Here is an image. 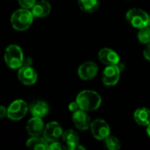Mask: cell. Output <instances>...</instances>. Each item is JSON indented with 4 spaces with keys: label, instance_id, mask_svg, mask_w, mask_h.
Here are the masks:
<instances>
[{
    "label": "cell",
    "instance_id": "cell-1",
    "mask_svg": "<svg viewBox=\"0 0 150 150\" xmlns=\"http://www.w3.org/2000/svg\"><path fill=\"white\" fill-rule=\"evenodd\" d=\"M76 101L81 110L91 112L99 108L102 103V98L97 91L85 90L78 93Z\"/></svg>",
    "mask_w": 150,
    "mask_h": 150
},
{
    "label": "cell",
    "instance_id": "cell-2",
    "mask_svg": "<svg viewBox=\"0 0 150 150\" xmlns=\"http://www.w3.org/2000/svg\"><path fill=\"white\" fill-rule=\"evenodd\" d=\"M33 18L34 17L31 10L21 7L11 14L10 21L13 29L18 32H23L32 25Z\"/></svg>",
    "mask_w": 150,
    "mask_h": 150
},
{
    "label": "cell",
    "instance_id": "cell-3",
    "mask_svg": "<svg viewBox=\"0 0 150 150\" xmlns=\"http://www.w3.org/2000/svg\"><path fill=\"white\" fill-rule=\"evenodd\" d=\"M24 59V53L19 46L16 44H11L5 48L4 60L10 69H18L23 65Z\"/></svg>",
    "mask_w": 150,
    "mask_h": 150
},
{
    "label": "cell",
    "instance_id": "cell-4",
    "mask_svg": "<svg viewBox=\"0 0 150 150\" xmlns=\"http://www.w3.org/2000/svg\"><path fill=\"white\" fill-rule=\"evenodd\" d=\"M127 21L134 28L141 29L149 25V15L143 10L138 8L130 9L126 14Z\"/></svg>",
    "mask_w": 150,
    "mask_h": 150
},
{
    "label": "cell",
    "instance_id": "cell-5",
    "mask_svg": "<svg viewBox=\"0 0 150 150\" xmlns=\"http://www.w3.org/2000/svg\"><path fill=\"white\" fill-rule=\"evenodd\" d=\"M29 106L26 102L23 99H16L12 101L7 107V118L11 120L17 121L25 117Z\"/></svg>",
    "mask_w": 150,
    "mask_h": 150
},
{
    "label": "cell",
    "instance_id": "cell-6",
    "mask_svg": "<svg viewBox=\"0 0 150 150\" xmlns=\"http://www.w3.org/2000/svg\"><path fill=\"white\" fill-rule=\"evenodd\" d=\"M90 128L92 136L99 141L105 140L106 137L110 135L111 133L110 126L108 125V123L101 119H97L94 121H91Z\"/></svg>",
    "mask_w": 150,
    "mask_h": 150
},
{
    "label": "cell",
    "instance_id": "cell-7",
    "mask_svg": "<svg viewBox=\"0 0 150 150\" xmlns=\"http://www.w3.org/2000/svg\"><path fill=\"white\" fill-rule=\"evenodd\" d=\"M121 69L119 64L117 65H109L103 71V83L106 86H113L118 83L120 77Z\"/></svg>",
    "mask_w": 150,
    "mask_h": 150
},
{
    "label": "cell",
    "instance_id": "cell-8",
    "mask_svg": "<svg viewBox=\"0 0 150 150\" xmlns=\"http://www.w3.org/2000/svg\"><path fill=\"white\" fill-rule=\"evenodd\" d=\"M62 134L63 129L62 126L57 121H51L45 126L42 135L48 142H53L62 137Z\"/></svg>",
    "mask_w": 150,
    "mask_h": 150
},
{
    "label": "cell",
    "instance_id": "cell-9",
    "mask_svg": "<svg viewBox=\"0 0 150 150\" xmlns=\"http://www.w3.org/2000/svg\"><path fill=\"white\" fill-rule=\"evenodd\" d=\"M18 79L25 85L34 84L38 80V74L32 66H22L18 69Z\"/></svg>",
    "mask_w": 150,
    "mask_h": 150
},
{
    "label": "cell",
    "instance_id": "cell-10",
    "mask_svg": "<svg viewBox=\"0 0 150 150\" xmlns=\"http://www.w3.org/2000/svg\"><path fill=\"white\" fill-rule=\"evenodd\" d=\"M98 72V67L94 62H85L82 63L78 69H77V74L78 76L83 80V81H88L93 79Z\"/></svg>",
    "mask_w": 150,
    "mask_h": 150
},
{
    "label": "cell",
    "instance_id": "cell-11",
    "mask_svg": "<svg viewBox=\"0 0 150 150\" xmlns=\"http://www.w3.org/2000/svg\"><path fill=\"white\" fill-rule=\"evenodd\" d=\"M72 120L76 127L81 131L88 130L91 127V120L90 116L87 114V112L83 110L79 109L74 112L72 115Z\"/></svg>",
    "mask_w": 150,
    "mask_h": 150
},
{
    "label": "cell",
    "instance_id": "cell-12",
    "mask_svg": "<svg viewBox=\"0 0 150 150\" xmlns=\"http://www.w3.org/2000/svg\"><path fill=\"white\" fill-rule=\"evenodd\" d=\"M99 61L106 66L117 65L120 63V55L113 49L105 47L98 52Z\"/></svg>",
    "mask_w": 150,
    "mask_h": 150
},
{
    "label": "cell",
    "instance_id": "cell-13",
    "mask_svg": "<svg viewBox=\"0 0 150 150\" xmlns=\"http://www.w3.org/2000/svg\"><path fill=\"white\" fill-rule=\"evenodd\" d=\"M51 4L47 0H37L34 5L31 8V11L34 18H45L51 12Z\"/></svg>",
    "mask_w": 150,
    "mask_h": 150
},
{
    "label": "cell",
    "instance_id": "cell-14",
    "mask_svg": "<svg viewBox=\"0 0 150 150\" xmlns=\"http://www.w3.org/2000/svg\"><path fill=\"white\" fill-rule=\"evenodd\" d=\"M44 122L41 118L38 117H32L25 127L26 132L30 136H39L41 135L44 130Z\"/></svg>",
    "mask_w": 150,
    "mask_h": 150
},
{
    "label": "cell",
    "instance_id": "cell-15",
    "mask_svg": "<svg viewBox=\"0 0 150 150\" xmlns=\"http://www.w3.org/2000/svg\"><path fill=\"white\" fill-rule=\"evenodd\" d=\"M29 111L33 117L38 118H44L47 116V114L49 112V105L47 103L42 100H36L33 101L29 105Z\"/></svg>",
    "mask_w": 150,
    "mask_h": 150
},
{
    "label": "cell",
    "instance_id": "cell-16",
    "mask_svg": "<svg viewBox=\"0 0 150 150\" xmlns=\"http://www.w3.org/2000/svg\"><path fill=\"white\" fill-rule=\"evenodd\" d=\"M62 140L66 145V149L75 150L79 144V136L77 133L72 129H69L62 134Z\"/></svg>",
    "mask_w": 150,
    "mask_h": 150
},
{
    "label": "cell",
    "instance_id": "cell-17",
    "mask_svg": "<svg viewBox=\"0 0 150 150\" xmlns=\"http://www.w3.org/2000/svg\"><path fill=\"white\" fill-rule=\"evenodd\" d=\"M25 146L33 150H47L48 149V142L44 138L39 136H31L25 142Z\"/></svg>",
    "mask_w": 150,
    "mask_h": 150
},
{
    "label": "cell",
    "instance_id": "cell-18",
    "mask_svg": "<svg viewBox=\"0 0 150 150\" xmlns=\"http://www.w3.org/2000/svg\"><path fill=\"white\" fill-rule=\"evenodd\" d=\"M134 121L142 127H148L150 124V110L146 107L137 109L134 113Z\"/></svg>",
    "mask_w": 150,
    "mask_h": 150
},
{
    "label": "cell",
    "instance_id": "cell-19",
    "mask_svg": "<svg viewBox=\"0 0 150 150\" xmlns=\"http://www.w3.org/2000/svg\"><path fill=\"white\" fill-rule=\"evenodd\" d=\"M80 9L88 13L96 11L99 7V0H78Z\"/></svg>",
    "mask_w": 150,
    "mask_h": 150
},
{
    "label": "cell",
    "instance_id": "cell-20",
    "mask_svg": "<svg viewBox=\"0 0 150 150\" xmlns=\"http://www.w3.org/2000/svg\"><path fill=\"white\" fill-rule=\"evenodd\" d=\"M138 40L142 44H148L150 42V25H148L141 29H139L137 34Z\"/></svg>",
    "mask_w": 150,
    "mask_h": 150
},
{
    "label": "cell",
    "instance_id": "cell-21",
    "mask_svg": "<svg viewBox=\"0 0 150 150\" xmlns=\"http://www.w3.org/2000/svg\"><path fill=\"white\" fill-rule=\"evenodd\" d=\"M105 147L110 150H118L120 149V140L115 137V136H112L109 135L108 137H106L105 140Z\"/></svg>",
    "mask_w": 150,
    "mask_h": 150
},
{
    "label": "cell",
    "instance_id": "cell-22",
    "mask_svg": "<svg viewBox=\"0 0 150 150\" xmlns=\"http://www.w3.org/2000/svg\"><path fill=\"white\" fill-rule=\"evenodd\" d=\"M36 1L37 0H18V4L20 5V7L25 8V9H29V10H31V8L36 3Z\"/></svg>",
    "mask_w": 150,
    "mask_h": 150
},
{
    "label": "cell",
    "instance_id": "cell-23",
    "mask_svg": "<svg viewBox=\"0 0 150 150\" xmlns=\"http://www.w3.org/2000/svg\"><path fill=\"white\" fill-rule=\"evenodd\" d=\"M66 147H63L62 143H60L58 141L56 142H49L48 144V149L51 150H62L65 149Z\"/></svg>",
    "mask_w": 150,
    "mask_h": 150
},
{
    "label": "cell",
    "instance_id": "cell-24",
    "mask_svg": "<svg viewBox=\"0 0 150 150\" xmlns=\"http://www.w3.org/2000/svg\"><path fill=\"white\" fill-rule=\"evenodd\" d=\"M143 54H144L145 59L150 62V42L147 44V46H146V47H145V49H144Z\"/></svg>",
    "mask_w": 150,
    "mask_h": 150
},
{
    "label": "cell",
    "instance_id": "cell-25",
    "mask_svg": "<svg viewBox=\"0 0 150 150\" xmlns=\"http://www.w3.org/2000/svg\"><path fill=\"white\" fill-rule=\"evenodd\" d=\"M79 109H80V108H79V106H78L76 101L71 102V103L69 105V110L70 112H76V111H77V110H79Z\"/></svg>",
    "mask_w": 150,
    "mask_h": 150
},
{
    "label": "cell",
    "instance_id": "cell-26",
    "mask_svg": "<svg viewBox=\"0 0 150 150\" xmlns=\"http://www.w3.org/2000/svg\"><path fill=\"white\" fill-rule=\"evenodd\" d=\"M7 117V108L0 105V120Z\"/></svg>",
    "mask_w": 150,
    "mask_h": 150
},
{
    "label": "cell",
    "instance_id": "cell-27",
    "mask_svg": "<svg viewBox=\"0 0 150 150\" xmlns=\"http://www.w3.org/2000/svg\"><path fill=\"white\" fill-rule=\"evenodd\" d=\"M32 64H33V59L31 57H26V58L24 59L22 66H32Z\"/></svg>",
    "mask_w": 150,
    "mask_h": 150
},
{
    "label": "cell",
    "instance_id": "cell-28",
    "mask_svg": "<svg viewBox=\"0 0 150 150\" xmlns=\"http://www.w3.org/2000/svg\"><path fill=\"white\" fill-rule=\"evenodd\" d=\"M147 134H148V136L150 138V124L147 127Z\"/></svg>",
    "mask_w": 150,
    "mask_h": 150
},
{
    "label": "cell",
    "instance_id": "cell-29",
    "mask_svg": "<svg viewBox=\"0 0 150 150\" xmlns=\"http://www.w3.org/2000/svg\"><path fill=\"white\" fill-rule=\"evenodd\" d=\"M149 25H150V16H149Z\"/></svg>",
    "mask_w": 150,
    "mask_h": 150
}]
</instances>
